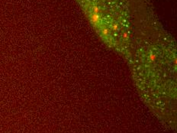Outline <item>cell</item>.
<instances>
[{"mask_svg": "<svg viewBox=\"0 0 177 133\" xmlns=\"http://www.w3.org/2000/svg\"><path fill=\"white\" fill-rule=\"evenodd\" d=\"M90 18H91V21L93 24H98L100 21V18H99V15L98 13L92 12L90 15Z\"/></svg>", "mask_w": 177, "mask_h": 133, "instance_id": "cell-1", "label": "cell"}, {"mask_svg": "<svg viewBox=\"0 0 177 133\" xmlns=\"http://www.w3.org/2000/svg\"><path fill=\"white\" fill-rule=\"evenodd\" d=\"M98 12H99L98 7L97 6H94L92 7V12H94V13H98Z\"/></svg>", "mask_w": 177, "mask_h": 133, "instance_id": "cell-2", "label": "cell"}, {"mask_svg": "<svg viewBox=\"0 0 177 133\" xmlns=\"http://www.w3.org/2000/svg\"><path fill=\"white\" fill-rule=\"evenodd\" d=\"M102 34H103V35L107 36L108 35V30L107 29V28H103L102 30Z\"/></svg>", "mask_w": 177, "mask_h": 133, "instance_id": "cell-3", "label": "cell"}, {"mask_svg": "<svg viewBox=\"0 0 177 133\" xmlns=\"http://www.w3.org/2000/svg\"><path fill=\"white\" fill-rule=\"evenodd\" d=\"M156 59V55L155 54H151L150 55V61H153Z\"/></svg>", "mask_w": 177, "mask_h": 133, "instance_id": "cell-4", "label": "cell"}, {"mask_svg": "<svg viewBox=\"0 0 177 133\" xmlns=\"http://www.w3.org/2000/svg\"><path fill=\"white\" fill-rule=\"evenodd\" d=\"M123 38H124V40L127 41V40H128L129 36H128V35L127 33H124V34H123Z\"/></svg>", "mask_w": 177, "mask_h": 133, "instance_id": "cell-5", "label": "cell"}, {"mask_svg": "<svg viewBox=\"0 0 177 133\" xmlns=\"http://www.w3.org/2000/svg\"><path fill=\"white\" fill-rule=\"evenodd\" d=\"M112 28H113V30H118V25L117 24H115V25H113Z\"/></svg>", "mask_w": 177, "mask_h": 133, "instance_id": "cell-6", "label": "cell"}]
</instances>
